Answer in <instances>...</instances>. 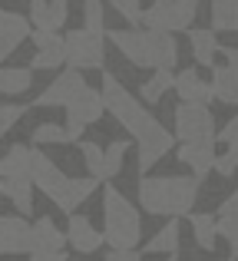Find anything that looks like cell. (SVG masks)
<instances>
[{"mask_svg": "<svg viewBox=\"0 0 238 261\" xmlns=\"http://www.w3.org/2000/svg\"><path fill=\"white\" fill-rule=\"evenodd\" d=\"M99 96H103L106 113L116 116V122L133 136L136 149H139V169H142V175H146L149 169L172 149L175 136L169 133V129L162 126V122L155 119L116 76H113V73H103V89H99Z\"/></svg>", "mask_w": 238, "mask_h": 261, "instance_id": "obj_1", "label": "cell"}, {"mask_svg": "<svg viewBox=\"0 0 238 261\" xmlns=\"http://www.w3.org/2000/svg\"><path fill=\"white\" fill-rule=\"evenodd\" d=\"M110 43L116 46L122 57L133 66H146V70H175L179 63V43L172 33H159V30H106Z\"/></svg>", "mask_w": 238, "mask_h": 261, "instance_id": "obj_2", "label": "cell"}, {"mask_svg": "<svg viewBox=\"0 0 238 261\" xmlns=\"http://www.w3.org/2000/svg\"><path fill=\"white\" fill-rule=\"evenodd\" d=\"M30 182L37 185L60 212H66V215H73V212L99 189V178H93V175H86V178L63 175L57 169V162H53L50 155H43V152L30 155Z\"/></svg>", "mask_w": 238, "mask_h": 261, "instance_id": "obj_3", "label": "cell"}, {"mask_svg": "<svg viewBox=\"0 0 238 261\" xmlns=\"http://www.w3.org/2000/svg\"><path fill=\"white\" fill-rule=\"evenodd\" d=\"M199 182L192 175H142L139 182V205L146 215H192Z\"/></svg>", "mask_w": 238, "mask_h": 261, "instance_id": "obj_4", "label": "cell"}, {"mask_svg": "<svg viewBox=\"0 0 238 261\" xmlns=\"http://www.w3.org/2000/svg\"><path fill=\"white\" fill-rule=\"evenodd\" d=\"M142 238L139 208L119 189H103V242L116 251H133Z\"/></svg>", "mask_w": 238, "mask_h": 261, "instance_id": "obj_5", "label": "cell"}, {"mask_svg": "<svg viewBox=\"0 0 238 261\" xmlns=\"http://www.w3.org/2000/svg\"><path fill=\"white\" fill-rule=\"evenodd\" d=\"M195 13H199V0H152L139 13V23H146V30H159L175 37V30L195 27Z\"/></svg>", "mask_w": 238, "mask_h": 261, "instance_id": "obj_6", "label": "cell"}, {"mask_svg": "<svg viewBox=\"0 0 238 261\" xmlns=\"http://www.w3.org/2000/svg\"><path fill=\"white\" fill-rule=\"evenodd\" d=\"M63 57L73 70H103L106 63V37L90 30H66L63 37Z\"/></svg>", "mask_w": 238, "mask_h": 261, "instance_id": "obj_7", "label": "cell"}, {"mask_svg": "<svg viewBox=\"0 0 238 261\" xmlns=\"http://www.w3.org/2000/svg\"><path fill=\"white\" fill-rule=\"evenodd\" d=\"M215 116L208 106L179 102L175 109V139L182 142H215Z\"/></svg>", "mask_w": 238, "mask_h": 261, "instance_id": "obj_8", "label": "cell"}, {"mask_svg": "<svg viewBox=\"0 0 238 261\" xmlns=\"http://www.w3.org/2000/svg\"><path fill=\"white\" fill-rule=\"evenodd\" d=\"M106 113V106H103V96H99V89H93V86H86V89H80V96L66 106V139L70 142H76L80 136H83V129L86 126H93V122H99V116Z\"/></svg>", "mask_w": 238, "mask_h": 261, "instance_id": "obj_9", "label": "cell"}, {"mask_svg": "<svg viewBox=\"0 0 238 261\" xmlns=\"http://www.w3.org/2000/svg\"><path fill=\"white\" fill-rule=\"evenodd\" d=\"M33 228L23 215H0V255H30Z\"/></svg>", "mask_w": 238, "mask_h": 261, "instance_id": "obj_10", "label": "cell"}, {"mask_svg": "<svg viewBox=\"0 0 238 261\" xmlns=\"http://www.w3.org/2000/svg\"><path fill=\"white\" fill-rule=\"evenodd\" d=\"M80 89H86L83 73L73 70V66H66V70L37 96V106H63V109H66V106H70V102L80 96Z\"/></svg>", "mask_w": 238, "mask_h": 261, "instance_id": "obj_11", "label": "cell"}, {"mask_svg": "<svg viewBox=\"0 0 238 261\" xmlns=\"http://www.w3.org/2000/svg\"><path fill=\"white\" fill-rule=\"evenodd\" d=\"M66 245H70L73 251H80V255H93V251H99L106 242H103V231L93 228L90 218L73 212L70 222H66Z\"/></svg>", "mask_w": 238, "mask_h": 261, "instance_id": "obj_12", "label": "cell"}, {"mask_svg": "<svg viewBox=\"0 0 238 261\" xmlns=\"http://www.w3.org/2000/svg\"><path fill=\"white\" fill-rule=\"evenodd\" d=\"M33 43H37V53L30 60V70H60L66 63L63 57V37L60 33H30Z\"/></svg>", "mask_w": 238, "mask_h": 261, "instance_id": "obj_13", "label": "cell"}, {"mask_svg": "<svg viewBox=\"0 0 238 261\" xmlns=\"http://www.w3.org/2000/svg\"><path fill=\"white\" fill-rule=\"evenodd\" d=\"M30 33H33L30 20L20 17V13H7L4 10V17H0V63H4L7 57H13Z\"/></svg>", "mask_w": 238, "mask_h": 261, "instance_id": "obj_14", "label": "cell"}, {"mask_svg": "<svg viewBox=\"0 0 238 261\" xmlns=\"http://www.w3.org/2000/svg\"><path fill=\"white\" fill-rule=\"evenodd\" d=\"M215 155H219L215 152V142H182V149H179V162H186V166L192 169V178L199 185L212 172Z\"/></svg>", "mask_w": 238, "mask_h": 261, "instance_id": "obj_15", "label": "cell"}, {"mask_svg": "<svg viewBox=\"0 0 238 261\" xmlns=\"http://www.w3.org/2000/svg\"><path fill=\"white\" fill-rule=\"evenodd\" d=\"M172 89L179 93L182 102H195V106H208V102L215 99V96H212V86L199 76V70H182L179 76H175V86Z\"/></svg>", "mask_w": 238, "mask_h": 261, "instance_id": "obj_16", "label": "cell"}, {"mask_svg": "<svg viewBox=\"0 0 238 261\" xmlns=\"http://www.w3.org/2000/svg\"><path fill=\"white\" fill-rule=\"evenodd\" d=\"M189 46H192V57L199 66H212L215 53H219V40H215V30H205V27H189Z\"/></svg>", "mask_w": 238, "mask_h": 261, "instance_id": "obj_17", "label": "cell"}, {"mask_svg": "<svg viewBox=\"0 0 238 261\" xmlns=\"http://www.w3.org/2000/svg\"><path fill=\"white\" fill-rule=\"evenodd\" d=\"M0 195L7 202H13V208L20 215L33 212V182L30 178H0Z\"/></svg>", "mask_w": 238, "mask_h": 261, "instance_id": "obj_18", "label": "cell"}, {"mask_svg": "<svg viewBox=\"0 0 238 261\" xmlns=\"http://www.w3.org/2000/svg\"><path fill=\"white\" fill-rule=\"evenodd\" d=\"M30 228H33V251H63L66 235L53 225V218L40 215Z\"/></svg>", "mask_w": 238, "mask_h": 261, "instance_id": "obj_19", "label": "cell"}, {"mask_svg": "<svg viewBox=\"0 0 238 261\" xmlns=\"http://www.w3.org/2000/svg\"><path fill=\"white\" fill-rule=\"evenodd\" d=\"M208 86H212V96L219 102L238 106V70H232V66H215Z\"/></svg>", "mask_w": 238, "mask_h": 261, "instance_id": "obj_20", "label": "cell"}, {"mask_svg": "<svg viewBox=\"0 0 238 261\" xmlns=\"http://www.w3.org/2000/svg\"><path fill=\"white\" fill-rule=\"evenodd\" d=\"M30 155L33 149L10 146L0 155V178H30Z\"/></svg>", "mask_w": 238, "mask_h": 261, "instance_id": "obj_21", "label": "cell"}, {"mask_svg": "<svg viewBox=\"0 0 238 261\" xmlns=\"http://www.w3.org/2000/svg\"><path fill=\"white\" fill-rule=\"evenodd\" d=\"M179 235H182V225H179V218H172L146 242V255H175L179 251Z\"/></svg>", "mask_w": 238, "mask_h": 261, "instance_id": "obj_22", "label": "cell"}, {"mask_svg": "<svg viewBox=\"0 0 238 261\" xmlns=\"http://www.w3.org/2000/svg\"><path fill=\"white\" fill-rule=\"evenodd\" d=\"M186 218H189V225H192V235H195V242H199V248L215 251V238H219L215 215H208V212H192V215H186Z\"/></svg>", "mask_w": 238, "mask_h": 261, "instance_id": "obj_23", "label": "cell"}, {"mask_svg": "<svg viewBox=\"0 0 238 261\" xmlns=\"http://www.w3.org/2000/svg\"><path fill=\"white\" fill-rule=\"evenodd\" d=\"M215 228H219V235H225V242L232 245V258H238V208L232 202H222L219 215H215Z\"/></svg>", "mask_w": 238, "mask_h": 261, "instance_id": "obj_24", "label": "cell"}, {"mask_svg": "<svg viewBox=\"0 0 238 261\" xmlns=\"http://www.w3.org/2000/svg\"><path fill=\"white\" fill-rule=\"evenodd\" d=\"M33 83V70H23V66H0V93L7 96H20L27 93Z\"/></svg>", "mask_w": 238, "mask_h": 261, "instance_id": "obj_25", "label": "cell"}, {"mask_svg": "<svg viewBox=\"0 0 238 261\" xmlns=\"http://www.w3.org/2000/svg\"><path fill=\"white\" fill-rule=\"evenodd\" d=\"M212 30L238 33V0H212Z\"/></svg>", "mask_w": 238, "mask_h": 261, "instance_id": "obj_26", "label": "cell"}, {"mask_svg": "<svg viewBox=\"0 0 238 261\" xmlns=\"http://www.w3.org/2000/svg\"><path fill=\"white\" fill-rule=\"evenodd\" d=\"M172 86H175L172 70H152V76L142 83V99H146V102H159L162 93H166V89H172Z\"/></svg>", "mask_w": 238, "mask_h": 261, "instance_id": "obj_27", "label": "cell"}, {"mask_svg": "<svg viewBox=\"0 0 238 261\" xmlns=\"http://www.w3.org/2000/svg\"><path fill=\"white\" fill-rule=\"evenodd\" d=\"M126 152H129V142H110V146L103 149V178H113V175H119V169H122V159H126Z\"/></svg>", "mask_w": 238, "mask_h": 261, "instance_id": "obj_28", "label": "cell"}, {"mask_svg": "<svg viewBox=\"0 0 238 261\" xmlns=\"http://www.w3.org/2000/svg\"><path fill=\"white\" fill-rule=\"evenodd\" d=\"M83 30L106 37V17H103V0H86L83 4Z\"/></svg>", "mask_w": 238, "mask_h": 261, "instance_id": "obj_29", "label": "cell"}, {"mask_svg": "<svg viewBox=\"0 0 238 261\" xmlns=\"http://www.w3.org/2000/svg\"><path fill=\"white\" fill-rule=\"evenodd\" d=\"M30 27L37 33H57L53 30V20H50V0H30Z\"/></svg>", "mask_w": 238, "mask_h": 261, "instance_id": "obj_30", "label": "cell"}, {"mask_svg": "<svg viewBox=\"0 0 238 261\" xmlns=\"http://www.w3.org/2000/svg\"><path fill=\"white\" fill-rule=\"evenodd\" d=\"M30 139L37 142V146H50V142H70V139H66V129L57 126V122H40V126L30 133Z\"/></svg>", "mask_w": 238, "mask_h": 261, "instance_id": "obj_31", "label": "cell"}, {"mask_svg": "<svg viewBox=\"0 0 238 261\" xmlns=\"http://www.w3.org/2000/svg\"><path fill=\"white\" fill-rule=\"evenodd\" d=\"M80 152H83V162L90 169L93 178H103V149L96 142H80Z\"/></svg>", "mask_w": 238, "mask_h": 261, "instance_id": "obj_32", "label": "cell"}, {"mask_svg": "<svg viewBox=\"0 0 238 261\" xmlns=\"http://www.w3.org/2000/svg\"><path fill=\"white\" fill-rule=\"evenodd\" d=\"M235 169H238V146H228L222 155H215L212 172H219L222 178H232V175H235Z\"/></svg>", "mask_w": 238, "mask_h": 261, "instance_id": "obj_33", "label": "cell"}, {"mask_svg": "<svg viewBox=\"0 0 238 261\" xmlns=\"http://www.w3.org/2000/svg\"><path fill=\"white\" fill-rule=\"evenodd\" d=\"M23 113H27V106H17V102H4L0 106V136H7L13 126H17L20 119H23Z\"/></svg>", "mask_w": 238, "mask_h": 261, "instance_id": "obj_34", "label": "cell"}, {"mask_svg": "<svg viewBox=\"0 0 238 261\" xmlns=\"http://www.w3.org/2000/svg\"><path fill=\"white\" fill-rule=\"evenodd\" d=\"M106 4H113V7H116L122 17H126V23H129V27H136V23H139V13H142L139 0H106Z\"/></svg>", "mask_w": 238, "mask_h": 261, "instance_id": "obj_35", "label": "cell"}, {"mask_svg": "<svg viewBox=\"0 0 238 261\" xmlns=\"http://www.w3.org/2000/svg\"><path fill=\"white\" fill-rule=\"evenodd\" d=\"M66 17H70V4H66V0H50V20H53V30H60V27L66 23Z\"/></svg>", "mask_w": 238, "mask_h": 261, "instance_id": "obj_36", "label": "cell"}, {"mask_svg": "<svg viewBox=\"0 0 238 261\" xmlns=\"http://www.w3.org/2000/svg\"><path fill=\"white\" fill-rule=\"evenodd\" d=\"M215 139H222L225 146H238V116H235V119H228L225 126L215 133Z\"/></svg>", "mask_w": 238, "mask_h": 261, "instance_id": "obj_37", "label": "cell"}, {"mask_svg": "<svg viewBox=\"0 0 238 261\" xmlns=\"http://www.w3.org/2000/svg\"><path fill=\"white\" fill-rule=\"evenodd\" d=\"M106 261H142L139 251H116V248H110V255H106Z\"/></svg>", "mask_w": 238, "mask_h": 261, "instance_id": "obj_38", "label": "cell"}, {"mask_svg": "<svg viewBox=\"0 0 238 261\" xmlns=\"http://www.w3.org/2000/svg\"><path fill=\"white\" fill-rule=\"evenodd\" d=\"M30 261H66V251H30Z\"/></svg>", "mask_w": 238, "mask_h": 261, "instance_id": "obj_39", "label": "cell"}, {"mask_svg": "<svg viewBox=\"0 0 238 261\" xmlns=\"http://www.w3.org/2000/svg\"><path fill=\"white\" fill-rule=\"evenodd\" d=\"M225 66H232V70H238V46H225Z\"/></svg>", "mask_w": 238, "mask_h": 261, "instance_id": "obj_40", "label": "cell"}, {"mask_svg": "<svg viewBox=\"0 0 238 261\" xmlns=\"http://www.w3.org/2000/svg\"><path fill=\"white\" fill-rule=\"evenodd\" d=\"M228 202H232V205H235V208H238V189L232 192V198H228Z\"/></svg>", "mask_w": 238, "mask_h": 261, "instance_id": "obj_41", "label": "cell"}, {"mask_svg": "<svg viewBox=\"0 0 238 261\" xmlns=\"http://www.w3.org/2000/svg\"><path fill=\"white\" fill-rule=\"evenodd\" d=\"M169 261H179V255H169Z\"/></svg>", "mask_w": 238, "mask_h": 261, "instance_id": "obj_42", "label": "cell"}, {"mask_svg": "<svg viewBox=\"0 0 238 261\" xmlns=\"http://www.w3.org/2000/svg\"><path fill=\"white\" fill-rule=\"evenodd\" d=\"M0 17H4V10H0Z\"/></svg>", "mask_w": 238, "mask_h": 261, "instance_id": "obj_43", "label": "cell"}, {"mask_svg": "<svg viewBox=\"0 0 238 261\" xmlns=\"http://www.w3.org/2000/svg\"><path fill=\"white\" fill-rule=\"evenodd\" d=\"M228 261H235V258H228Z\"/></svg>", "mask_w": 238, "mask_h": 261, "instance_id": "obj_44", "label": "cell"}]
</instances>
